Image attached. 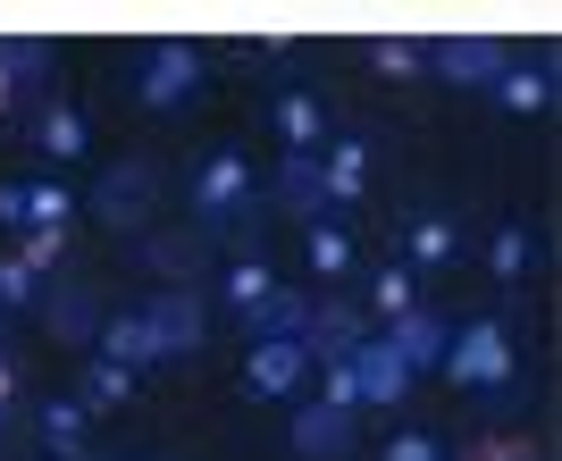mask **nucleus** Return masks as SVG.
<instances>
[{"mask_svg":"<svg viewBox=\"0 0 562 461\" xmlns=\"http://www.w3.org/2000/svg\"><path fill=\"white\" fill-rule=\"evenodd\" d=\"M193 218H202V235H218V244H235V252H252V227H260V177L244 151H218L202 177H193Z\"/></svg>","mask_w":562,"mask_h":461,"instance_id":"1","label":"nucleus"},{"mask_svg":"<svg viewBox=\"0 0 562 461\" xmlns=\"http://www.w3.org/2000/svg\"><path fill=\"white\" fill-rule=\"evenodd\" d=\"M462 394H504L513 386V327L504 319H470L462 336L446 345V361H437Z\"/></svg>","mask_w":562,"mask_h":461,"instance_id":"2","label":"nucleus"},{"mask_svg":"<svg viewBox=\"0 0 562 461\" xmlns=\"http://www.w3.org/2000/svg\"><path fill=\"white\" fill-rule=\"evenodd\" d=\"M85 210H93L101 227H117V235H143V227H151V210H160V168H151V160L101 168V184L85 193Z\"/></svg>","mask_w":562,"mask_h":461,"instance_id":"3","label":"nucleus"},{"mask_svg":"<svg viewBox=\"0 0 562 461\" xmlns=\"http://www.w3.org/2000/svg\"><path fill=\"white\" fill-rule=\"evenodd\" d=\"M34 319H43V336H59V345H93L101 319H110V294H101L93 277H59L50 294H34Z\"/></svg>","mask_w":562,"mask_h":461,"instance_id":"4","label":"nucleus"},{"mask_svg":"<svg viewBox=\"0 0 562 461\" xmlns=\"http://www.w3.org/2000/svg\"><path fill=\"white\" fill-rule=\"evenodd\" d=\"M143 319H151V336H160V361L168 352H202L211 345V302H202V285H160V294L143 302Z\"/></svg>","mask_w":562,"mask_h":461,"instance_id":"5","label":"nucleus"},{"mask_svg":"<svg viewBox=\"0 0 562 461\" xmlns=\"http://www.w3.org/2000/svg\"><path fill=\"white\" fill-rule=\"evenodd\" d=\"M336 369H345V386H352V412H361V403H403V394H412V369L386 352V336H361Z\"/></svg>","mask_w":562,"mask_h":461,"instance_id":"6","label":"nucleus"},{"mask_svg":"<svg viewBox=\"0 0 562 461\" xmlns=\"http://www.w3.org/2000/svg\"><path fill=\"white\" fill-rule=\"evenodd\" d=\"M269 202L285 210V218H303V227H319L328 218V177H319V151H285L278 168H269Z\"/></svg>","mask_w":562,"mask_h":461,"instance_id":"7","label":"nucleus"},{"mask_svg":"<svg viewBox=\"0 0 562 461\" xmlns=\"http://www.w3.org/2000/svg\"><path fill=\"white\" fill-rule=\"evenodd\" d=\"M193 85H202V50L193 43H160L151 59H143V76H135V101L143 110H177Z\"/></svg>","mask_w":562,"mask_h":461,"instance_id":"8","label":"nucleus"},{"mask_svg":"<svg viewBox=\"0 0 562 461\" xmlns=\"http://www.w3.org/2000/svg\"><path fill=\"white\" fill-rule=\"evenodd\" d=\"M420 59H428L437 76H446V85H495L513 50H504V43H487V34H446V43H428Z\"/></svg>","mask_w":562,"mask_h":461,"instance_id":"9","label":"nucleus"},{"mask_svg":"<svg viewBox=\"0 0 562 461\" xmlns=\"http://www.w3.org/2000/svg\"><path fill=\"white\" fill-rule=\"evenodd\" d=\"M202 252H211V235L202 227H143V269L160 277V285H193L202 277Z\"/></svg>","mask_w":562,"mask_h":461,"instance_id":"10","label":"nucleus"},{"mask_svg":"<svg viewBox=\"0 0 562 461\" xmlns=\"http://www.w3.org/2000/svg\"><path fill=\"white\" fill-rule=\"evenodd\" d=\"M285 437H294V453H303V461H345L361 428H352L345 403H328V394H319V403H303V412H294V428H285Z\"/></svg>","mask_w":562,"mask_h":461,"instance_id":"11","label":"nucleus"},{"mask_svg":"<svg viewBox=\"0 0 562 461\" xmlns=\"http://www.w3.org/2000/svg\"><path fill=\"white\" fill-rule=\"evenodd\" d=\"M446 345H453V319H446V311H420V302H412V311H395V336H386V352H395L412 378L446 361Z\"/></svg>","mask_w":562,"mask_h":461,"instance_id":"12","label":"nucleus"},{"mask_svg":"<svg viewBox=\"0 0 562 461\" xmlns=\"http://www.w3.org/2000/svg\"><path fill=\"white\" fill-rule=\"evenodd\" d=\"M294 345L311 352V361H345L352 345H361V311H352V302H311V319H303V336H294Z\"/></svg>","mask_w":562,"mask_h":461,"instance_id":"13","label":"nucleus"},{"mask_svg":"<svg viewBox=\"0 0 562 461\" xmlns=\"http://www.w3.org/2000/svg\"><path fill=\"white\" fill-rule=\"evenodd\" d=\"M244 378H252V394L269 403V394H294L311 378V352L285 345V336H269V345H252V361H244Z\"/></svg>","mask_w":562,"mask_h":461,"instance_id":"14","label":"nucleus"},{"mask_svg":"<svg viewBox=\"0 0 562 461\" xmlns=\"http://www.w3.org/2000/svg\"><path fill=\"white\" fill-rule=\"evenodd\" d=\"M93 345H101V361H117V369H151V361H160V336H151L143 311H110Z\"/></svg>","mask_w":562,"mask_h":461,"instance_id":"15","label":"nucleus"},{"mask_svg":"<svg viewBox=\"0 0 562 461\" xmlns=\"http://www.w3.org/2000/svg\"><path fill=\"white\" fill-rule=\"evenodd\" d=\"M487 92L504 110H546V101H554V68H546V59H504V76H495Z\"/></svg>","mask_w":562,"mask_h":461,"instance_id":"16","label":"nucleus"},{"mask_svg":"<svg viewBox=\"0 0 562 461\" xmlns=\"http://www.w3.org/2000/svg\"><path fill=\"white\" fill-rule=\"evenodd\" d=\"M319 177H328V202H361V184H370V143H361V135H336L328 160H319Z\"/></svg>","mask_w":562,"mask_h":461,"instance_id":"17","label":"nucleus"},{"mask_svg":"<svg viewBox=\"0 0 562 461\" xmlns=\"http://www.w3.org/2000/svg\"><path fill=\"white\" fill-rule=\"evenodd\" d=\"M85 419H93V412H85L76 394H50L43 412H34V437L50 445V461H59V453H85Z\"/></svg>","mask_w":562,"mask_h":461,"instance_id":"18","label":"nucleus"},{"mask_svg":"<svg viewBox=\"0 0 562 461\" xmlns=\"http://www.w3.org/2000/svg\"><path fill=\"white\" fill-rule=\"evenodd\" d=\"M278 135H285V151H311V143L328 135V101H319V92H285L278 101Z\"/></svg>","mask_w":562,"mask_h":461,"instance_id":"19","label":"nucleus"},{"mask_svg":"<svg viewBox=\"0 0 562 461\" xmlns=\"http://www.w3.org/2000/svg\"><path fill=\"white\" fill-rule=\"evenodd\" d=\"M126 394H135V369H117V361H85V378H76V403H85V412H117V403H126Z\"/></svg>","mask_w":562,"mask_h":461,"instance_id":"20","label":"nucleus"},{"mask_svg":"<svg viewBox=\"0 0 562 461\" xmlns=\"http://www.w3.org/2000/svg\"><path fill=\"white\" fill-rule=\"evenodd\" d=\"M269 294H278L269 260H260V252H235V260H227V302H235V319H252V311H260Z\"/></svg>","mask_w":562,"mask_h":461,"instance_id":"21","label":"nucleus"},{"mask_svg":"<svg viewBox=\"0 0 562 461\" xmlns=\"http://www.w3.org/2000/svg\"><path fill=\"white\" fill-rule=\"evenodd\" d=\"M303 319H311V294H285V285H278V294L260 302L244 327H252V345H269V336H285V345H294V336H303Z\"/></svg>","mask_w":562,"mask_h":461,"instance_id":"22","label":"nucleus"},{"mask_svg":"<svg viewBox=\"0 0 562 461\" xmlns=\"http://www.w3.org/2000/svg\"><path fill=\"white\" fill-rule=\"evenodd\" d=\"M68 218H76V193H68V184H25V235H34V227H59V235H68Z\"/></svg>","mask_w":562,"mask_h":461,"instance_id":"23","label":"nucleus"},{"mask_svg":"<svg viewBox=\"0 0 562 461\" xmlns=\"http://www.w3.org/2000/svg\"><path fill=\"white\" fill-rule=\"evenodd\" d=\"M43 76V43H0V110Z\"/></svg>","mask_w":562,"mask_h":461,"instance_id":"24","label":"nucleus"},{"mask_svg":"<svg viewBox=\"0 0 562 461\" xmlns=\"http://www.w3.org/2000/svg\"><path fill=\"white\" fill-rule=\"evenodd\" d=\"M34 143H43L50 160H76V151H85V117L76 110H43L34 117Z\"/></svg>","mask_w":562,"mask_h":461,"instance_id":"25","label":"nucleus"},{"mask_svg":"<svg viewBox=\"0 0 562 461\" xmlns=\"http://www.w3.org/2000/svg\"><path fill=\"white\" fill-rule=\"evenodd\" d=\"M453 252H462V235H453L446 218H420V227H412V269H453Z\"/></svg>","mask_w":562,"mask_h":461,"instance_id":"26","label":"nucleus"},{"mask_svg":"<svg viewBox=\"0 0 562 461\" xmlns=\"http://www.w3.org/2000/svg\"><path fill=\"white\" fill-rule=\"evenodd\" d=\"M529 260H538V244H529V227H495V244H487V269L495 277H529Z\"/></svg>","mask_w":562,"mask_h":461,"instance_id":"27","label":"nucleus"},{"mask_svg":"<svg viewBox=\"0 0 562 461\" xmlns=\"http://www.w3.org/2000/svg\"><path fill=\"white\" fill-rule=\"evenodd\" d=\"M311 269H319V277H345V269H352V244L328 227V218L311 227Z\"/></svg>","mask_w":562,"mask_h":461,"instance_id":"28","label":"nucleus"},{"mask_svg":"<svg viewBox=\"0 0 562 461\" xmlns=\"http://www.w3.org/2000/svg\"><path fill=\"white\" fill-rule=\"evenodd\" d=\"M370 68H378V76H420L428 59H420V43H403V34H386V43H370Z\"/></svg>","mask_w":562,"mask_h":461,"instance_id":"29","label":"nucleus"},{"mask_svg":"<svg viewBox=\"0 0 562 461\" xmlns=\"http://www.w3.org/2000/svg\"><path fill=\"white\" fill-rule=\"evenodd\" d=\"M34 294H43V277L25 260H0V311H34Z\"/></svg>","mask_w":562,"mask_h":461,"instance_id":"30","label":"nucleus"},{"mask_svg":"<svg viewBox=\"0 0 562 461\" xmlns=\"http://www.w3.org/2000/svg\"><path fill=\"white\" fill-rule=\"evenodd\" d=\"M18 260H25L34 277H43V269H59V260H68V235H59V227H34V235L18 244Z\"/></svg>","mask_w":562,"mask_h":461,"instance_id":"31","label":"nucleus"},{"mask_svg":"<svg viewBox=\"0 0 562 461\" xmlns=\"http://www.w3.org/2000/svg\"><path fill=\"white\" fill-rule=\"evenodd\" d=\"M25 445H34V428H25V403L9 394L0 403V461H25Z\"/></svg>","mask_w":562,"mask_h":461,"instance_id":"32","label":"nucleus"},{"mask_svg":"<svg viewBox=\"0 0 562 461\" xmlns=\"http://www.w3.org/2000/svg\"><path fill=\"white\" fill-rule=\"evenodd\" d=\"M412 302H420V294H412V269H403V260H395V269H378V311H386V319L412 311Z\"/></svg>","mask_w":562,"mask_h":461,"instance_id":"33","label":"nucleus"},{"mask_svg":"<svg viewBox=\"0 0 562 461\" xmlns=\"http://www.w3.org/2000/svg\"><path fill=\"white\" fill-rule=\"evenodd\" d=\"M386 461H446V445H437V437H395Z\"/></svg>","mask_w":562,"mask_h":461,"instance_id":"34","label":"nucleus"},{"mask_svg":"<svg viewBox=\"0 0 562 461\" xmlns=\"http://www.w3.org/2000/svg\"><path fill=\"white\" fill-rule=\"evenodd\" d=\"M0 227L25 235V184H0Z\"/></svg>","mask_w":562,"mask_h":461,"instance_id":"35","label":"nucleus"},{"mask_svg":"<svg viewBox=\"0 0 562 461\" xmlns=\"http://www.w3.org/2000/svg\"><path fill=\"white\" fill-rule=\"evenodd\" d=\"M462 461H529V453H520V445H504V437H495V445H470Z\"/></svg>","mask_w":562,"mask_h":461,"instance_id":"36","label":"nucleus"},{"mask_svg":"<svg viewBox=\"0 0 562 461\" xmlns=\"http://www.w3.org/2000/svg\"><path fill=\"white\" fill-rule=\"evenodd\" d=\"M9 394H18V361H9V352H0V403H9Z\"/></svg>","mask_w":562,"mask_h":461,"instance_id":"37","label":"nucleus"},{"mask_svg":"<svg viewBox=\"0 0 562 461\" xmlns=\"http://www.w3.org/2000/svg\"><path fill=\"white\" fill-rule=\"evenodd\" d=\"M59 461H110V453H93V445H85V453H59Z\"/></svg>","mask_w":562,"mask_h":461,"instance_id":"38","label":"nucleus"}]
</instances>
